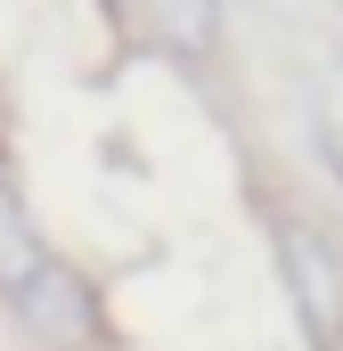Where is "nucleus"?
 Wrapping results in <instances>:
<instances>
[{"label": "nucleus", "mask_w": 343, "mask_h": 351, "mask_svg": "<svg viewBox=\"0 0 343 351\" xmlns=\"http://www.w3.org/2000/svg\"><path fill=\"white\" fill-rule=\"evenodd\" d=\"M270 237H278V278H286V302H294L311 351H343V262H335V245L311 221H294V213H278Z\"/></svg>", "instance_id": "f257e3e1"}, {"label": "nucleus", "mask_w": 343, "mask_h": 351, "mask_svg": "<svg viewBox=\"0 0 343 351\" xmlns=\"http://www.w3.org/2000/svg\"><path fill=\"white\" fill-rule=\"evenodd\" d=\"M16 319H25L33 343H49V351H90L98 327H106V319H98V286H90L74 262H58V254H49V269H41L25 294H16Z\"/></svg>", "instance_id": "f03ea898"}, {"label": "nucleus", "mask_w": 343, "mask_h": 351, "mask_svg": "<svg viewBox=\"0 0 343 351\" xmlns=\"http://www.w3.org/2000/svg\"><path fill=\"white\" fill-rule=\"evenodd\" d=\"M49 269V245H41V229H33V213H25V196H16V180L0 172V294L16 302L33 278Z\"/></svg>", "instance_id": "7ed1b4c3"}, {"label": "nucleus", "mask_w": 343, "mask_h": 351, "mask_svg": "<svg viewBox=\"0 0 343 351\" xmlns=\"http://www.w3.org/2000/svg\"><path fill=\"white\" fill-rule=\"evenodd\" d=\"M139 16L172 58H204L221 41V0H139Z\"/></svg>", "instance_id": "20e7f679"}]
</instances>
